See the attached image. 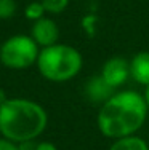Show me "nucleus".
I'll use <instances>...</instances> for the list:
<instances>
[{
    "mask_svg": "<svg viewBox=\"0 0 149 150\" xmlns=\"http://www.w3.org/2000/svg\"><path fill=\"white\" fill-rule=\"evenodd\" d=\"M149 115L143 93L135 90H117L99 105L96 126L104 137L115 139L135 136L144 126Z\"/></svg>",
    "mask_w": 149,
    "mask_h": 150,
    "instance_id": "1",
    "label": "nucleus"
},
{
    "mask_svg": "<svg viewBox=\"0 0 149 150\" xmlns=\"http://www.w3.org/2000/svg\"><path fill=\"white\" fill-rule=\"evenodd\" d=\"M47 126L48 113L35 101L11 98L0 105V134L11 142L35 141Z\"/></svg>",
    "mask_w": 149,
    "mask_h": 150,
    "instance_id": "2",
    "label": "nucleus"
},
{
    "mask_svg": "<svg viewBox=\"0 0 149 150\" xmlns=\"http://www.w3.org/2000/svg\"><path fill=\"white\" fill-rule=\"evenodd\" d=\"M35 66L45 80L53 83H64L80 74L83 67V56L76 46L56 43L40 48Z\"/></svg>",
    "mask_w": 149,
    "mask_h": 150,
    "instance_id": "3",
    "label": "nucleus"
},
{
    "mask_svg": "<svg viewBox=\"0 0 149 150\" xmlns=\"http://www.w3.org/2000/svg\"><path fill=\"white\" fill-rule=\"evenodd\" d=\"M40 46L31 35L18 34L5 40L0 46V64L13 70L29 69L37 64Z\"/></svg>",
    "mask_w": 149,
    "mask_h": 150,
    "instance_id": "4",
    "label": "nucleus"
},
{
    "mask_svg": "<svg viewBox=\"0 0 149 150\" xmlns=\"http://www.w3.org/2000/svg\"><path fill=\"white\" fill-rule=\"evenodd\" d=\"M99 77L112 90H120L130 80V59H125L123 56H112L106 59L99 70Z\"/></svg>",
    "mask_w": 149,
    "mask_h": 150,
    "instance_id": "5",
    "label": "nucleus"
},
{
    "mask_svg": "<svg viewBox=\"0 0 149 150\" xmlns=\"http://www.w3.org/2000/svg\"><path fill=\"white\" fill-rule=\"evenodd\" d=\"M31 37L35 40L40 48H47V46L59 43V27L55 19L48 16H43L42 19L35 21L31 27Z\"/></svg>",
    "mask_w": 149,
    "mask_h": 150,
    "instance_id": "6",
    "label": "nucleus"
},
{
    "mask_svg": "<svg viewBox=\"0 0 149 150\" xmlns=\"http://www.w3.org/2000/svg\"><path fill=\"white\" fill-rule=\"evenodd\" d=\"M83 93H85V98L90 102H95V104L101 105L103 102H106L112 94H114L115 90H112L98 74V75H95V77H90L85 81Z\"/></svg>",
    "mask_w": 149,
    "mask_h": 150,
    "instance_id": "7",
    "label": "nucleus"
},
{
    "mask_svg": "<svg viewBox=\"0 0 149 150\" xmlns=\"http://www.w3.org/2000/svg\"><path fill=\"white\" fill-rule=\"evenodd\" d=\"M130 78L136 85L146 88L149 86V51L135 53L130 59Z\"/></svg>",
    "mask_w": 149,
    "mask_h": 150,
    "instance_id": "8",
    "label": "nucleus"
},
{
    "mask_svg": "<svg viewBox=\"0 0 149 150\" xmlns=\"http://www.w3.org/2000/svg\"><path fill=\"white\" fill-rule=\"evenodd\" d=\"M108 150H149V144L138 134L128 136V137L115 139L109 145Z\"/></svg>",
    "mask_w": 149,
    "mask_h": 150,
    "instance_id": "9",
    "label": "nucleus"
},
{
    "mask_svg": "<svg viewBox=\"0 0 149 150\" xmlns=\"http://www.w3.org/2000/svg\"><path fill=\"white\" fill-rule=\"evenodd\" d=\"M45 13H47V10H45L42 0L40 2H31L29 5L24 8V16H26L29 21H32V23L42 19V18L45 16Z\"/></svg>",
    "mask_w": 149,
    "mask_h": 150,
    "instance_id": "10",
    "label": "nucleus"
},
{
    "mask_svg": "<svg viewBox=\"0 0 149 150\" xmlns=\"http://www.w3.org/2000/svg\"><path fill=\"white\" fill-rule=\"evenodd\" d=\"M71 0H42L45 10L50 15H61L63 11L67 8Z\"/></svg>",
    "mask_w": 149,
    "mask_h": 150,
    "instance_id": "11",
    "label": "nucleus"
},
{
    "mask_svg": "<svg viewBox=\"0 0 149 150\" xmlns=\"http://www.w3.org/2000/svg\"><path fill=\"white\" fill-rule=\"evenodd\" d=\"M16 0H0V19H10L16 15Z\"/></svg>",
    "mask_w": 149,
    "mask_h": 150,
    "instance_id": "12",
    "label": "nucleus"
},
{
    "mask_svg": "<svg viewBox=\"0 0 149 150\" xmlns=\"http://www.w3.org/2000/svg\"><path fill=\"white\" fill-rule=\"evenodd\" d=\"M0 150H19V144L16 142H11L8 139L2 137L0 139Z\"/></svg>",
    "mask_w": 149,
    "mask_h": 150,
    "instance_id": "13",
    "label": "nucleus"
},
{
    "mask_svg": "<svg viewBox=\"0 0 149 150\" xmlns=\"http://www.w3.org/2000/svg\"><path fill=\"white\" fill-rule=\"evenodd\" d=\"M35 150H58L53 142H48V141H42V142H37L35 144Z\"/></svg>",
    "mask_w": 149,
    "mask_h": 150,
    "instance_id": "14",
    "label": "nucleus"
},
{
    "mask_svg": "<svg viewBox=\"0 0 149 150\" xmlns=\"http://www.w3.org/2000/svg\"><path fill=\"white\" fill-rule=\"evenodd\" d=\"M19 150H35L34 141H29V142H23V144H19Z\"/></svg>",
    "mask_w": 149,
    "mask_h": 150,
    "instance_id": "15",
    "label": "nucleus"
},
{
    "mask_svg": "<svg viewBox=\"0 0 149 150\" xmlns=\"http://www.w3.org/2000/svg\"><path fill=\"white\" fill-rule=\"evenodd\" d=\"M6 99H8V98H6V93H5V90H3V88H0V105H2L3 102L6 101Z\"/></svg>",
    "mask_w": 149,
    "mask_h": 150,
    "instance_id": "16",
    "label": "nucleus"
},
{
    "mask_svg": "<svg viewBox=\"0 0 149 150\" xmlns=\"http://www.w3.org/2000/svg\"><path fill=\"white\" fill-rule=\"evenodd\" d=\"M143 96H144V101H146V105H148V109H149V86L144 88V91H143Z\"/></svg>",
    "mask_w": 149,
    "mask_h": 150,
    "instance_id": "17",
    "label": "nucleus"
}]
</instances>
